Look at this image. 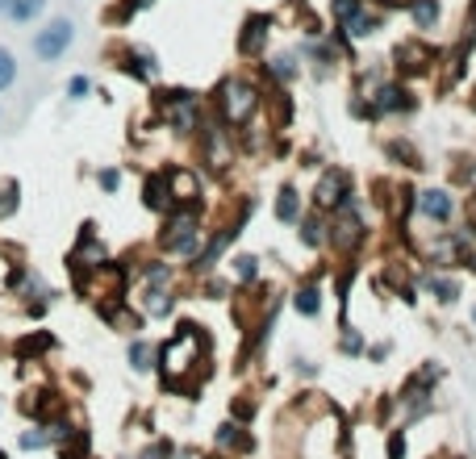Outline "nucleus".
Returning <instances> with one entry per match:
<instances>
[{
  "instance_id": "nucleus-8",
  "label": "nucleus",
  "mask_w": 476,
  "mask_h": 459,
  "mask_svg": "<svg viewBox=\"0 0 476 459\" xmlns=\"http://www.w3.org/2000/svg\"><path fill=\"white\" fill-rule=\"evenodd\" d=\"M414 22L422 25V30L439 22V0H418V4H414Z\"/></svg>"
},
{
  "instance_id": "nucleus-1",
  "label": "nucleus",
  "mask_w": 476,
  "mask_h": 459,
  "mask_svg": "<svg viewBox=\"0 0 476 459\" xmlns=\"http://www.w3.org/2000/svg\"><path fill=\"white\" fill-rule=\"evenodd\" d=\"M72 38H75V25L67 22V17H59V22H50L47 30L34 38V55L38 59H47V63H55L63 50L72 47Z\"/></svg>"
},
{
  "instance_id": "nucleus-15",
  "label": "nucleus",
  "mask_w": 476,
  "mask_h": 459,
  "mask_svg": "<svg viewBox=\"0 0 476 459\" xmlns=\"http://www.w3.org/2000/svg\"><path fill=\"white\" fill-rule=\"evenodd\" d=\"M334 13H339V22L347 25L355 13H364V4H359V0H334Z\"/></svg>"
},
{
  "instance_id": "nucleus-3",
  "label": "nucleus",
  "mask_w": 476,
  "mask_h": 459,
  "mask_svg": "<svg viewBox=\"0 0 476 459\" xmlns=\"http://www.w3.org/2000/svg\"><path fill=\"white\" fill-rule=\"evenodd\" d=\"M342 196H351L347 193V176L342 171H326L322 180H317V209H334V205H342Z\"/></svg>"
},
{
  "instance_id": "nucleus-5",
  "label": "nucleus",
  "mask_w": 476,
  "mask_h": 459,
  "mask_svg": "<svg viewBox=\"0 0 476 459\" xmlns=\"http://www.w3.org/2000/svg\"><path fill=\"white\" fill-rule=\"evenodd\" d=\"M42 9H47V0H0V13L9 22H34Z\"/></svg>"
},
{
  "instance_id": "nucleus-17",
  "label": "nucleus",
  "mask_w": 476,
  "mask_h": 459,
  "mask_svg": "<svg viewBox=\"0 0 476 459\" xmlns=\"http://www.w3.org/2000/svg\"><path fill=\"white\" fill-rule=\"evenodd\" d=\"M272 72H276V75H284V80H293V72H297V67H293V59H289V55H281V59L272 63Z\"/></svg>"
},
{
  "instance_id": "nucleus-23",
  "label": "nucleus",
  "mask_w": 476,
  "mask_h": 459,
  "mask_svg": "<svg viewBox=\"0 0 476 459\" xmlns=\"http://www.w3.org/2000/svg\"><path fill=\"white\" fill-rule=\"evenodd\" d=\"M389 4H402V0H389Z\"/></svg>"
},
{
  "instance_id": "nucleus-22",
  "label": "nucleus",
  "mask_w": 476,
  "mask_h": 459,
  "mask_svg": "<svg viewBox=\"0 0 476 459\" xmlns=\"http://www.w3.org/2000/svg\"><path fill=\"white\" fill-rule=\"evenodd\" d=\"M306 242H309V247L322 242V226H317V221H309V226H306Z\"/></svg>"
},
{
  "instance_id": "nucleus-4",
  "label": "nucleus",
  "mask_w": 476,
  "mask_h": 459,
  "mask_svg": "<svg viewBox=\"0 0 476 459\" xmlns=\"http://www.w3.org/2000/svg\"><path fill=\"white\" fill-rule=\"evenodd\" d=\"M418 209H422L427 218H435V221H447V218H452V196L439 193V188H430V193L418 196Z\"/></svg>"
},
{
  "instance_id": "nucleus-20",
  "label": "nucleus",
  "mask_w": 476,
  "mask_h": 459,
  "mask_svg": "<svg viewBox=\"0 0 476 459\" xmlns=\"http://www.w3.org/2000/svg\"><path fill=\"white\" fill-rule=\"evenodd\" d=\"M255 272H259V267H255V259H251V255H247V259H238V276H243V280H255Z\"/></svg>"
},
{
  "instance_id": "nucleus-7",
  "label": "nucleus",
  "mask_w": 476,
  "mask_h": 459,
  "mask_svg": "<svg viewBox=\"0 0 476 459\" xmlns=\"http://www.w3.org/2000/svg\"><path fill=\"white\" fill-rule=\"evenodd\" d=\"M168 184H171V196H180V201H193L196 196V180L188 176V171H171Z\"/></svg>"
},
{
  "instance_id": "nucleus-12",
  "label": "nucleus",
  "mask_w": 476,
  "mask_h": 459,
  "mask_svg": "<svg viewBox=\"0 0 476 459\" xmlns=\"http://www.w3.org/2000/svg\"><path fill=\"white\" fill-rule=\"evenodd\" d=\"M372 30H376V17H368V13H355L351 22H347V34H355V38L372 34Z\"/></svg>"
},
{
  "instance_id": "nucleus-19",
  "label": "nucleus",
  "mask_w": 476,
  "mask_h": 459,
  "mask_svg": "<svg viewBox=\"0 0 476 459\" xmlns=\"http://www.w3.org/2000/svg\"><path fill=\"white\" fill-rule=\"evenodd\" d=\"M134 75H143V80H155V63L138 55V59H134Z\"/></svg>"
},
{
  "instance_id": "nucleus-9",
  "label": "nucleus",
  "mask_w": 476,
  "mask_h": 459,
  "mask_svg": "<svg viewBox=\"0 0 476 459\" xmlns=\"http://www.w3.org/2000/svg\"><path fill=\"white\" fill-rule=\"evenodd\" d=\"M376 105H380V109H410V100H405L402 88H380Z\"/></svg>"
},
{
  "instance_id": "nucleus-13",
  "label": "nucleus",
  "mask_w": 476,
  "mask_h": 459,
  "mask_svg": "<svg viewBox=\"0 0 476 459\" xmlns=\"http://www.w3.org/2000/svg\"><path fill=\"white\" fill-rule=\"evenodd\" d=\"M259 47H264V17H255L243 34V50H259Z\"/></svg>"
},
{
  "instance_id": "nucleus-10",
  "label": "nucleus",
  "mask_w": 476,
  "mask_h": 459,
  "mask_svg": "<svg viewBox=\"0 0 476 459\" xmlns=\"http://www.w3.org/2000/svg\"><path fill=\"white\" fill-rule=\"evenodd\" d=\"M297 309H301L306 317H314L317 309H322V297H317V289H301V292H297Z\"/></svg>"
},
{
  "instance_id": "nucleus-2",
  "label": "nucleus",
  "mask_w": 476,
  "mask_h": 459,
  "mask_svg": "<svg viewBox=\"0 0 476 459\" xmlns=\"http://www.w3.org/2000/svg\"><path fill=\"white\" fill-rule=\"evenodd\" d=\"M251 109H255V88H251V84L230 80V84L221 88V113H226V121L243 126V121L251 117Z\"/></svg>"
},
{
  "instance_id": "nucleus-14",
  "label": "nucleus",
  "mask_w": 476,
  "mask_h": 459,
  "mask_svg": "<svg viewBox=\"0 0 476 459\" xmlns=\"http://www.w3.org/2000/svg\"><path fill=\"white\" fill-rule=\"evenodd\" d=\"M147 205L151 209H163V205H168V188H163V180H151L147 184Z\"/></svg>"
},
{
  "instance_id": "nucleus-6",
  "label": "nucleus",
  "mask_w": 476,
  "mask_h": 459,
  "mask_svg": "<svg viewBox=\"0 0 476 459\" xmlns=\"http://www.w3.org/2000/svg\"><path fill=\"white\" fill-rule=\"evenodd\" d=\"M171 126H176V130H193V100L188 97H180V92H176V97H171Z\"/></svg>"
},
{
  "instance_id": "nucleus-24",
  "label": "nucleus",
  "mask_w": 476,
  "mask_h": 459,
  "mask_svg": "<svg viewBox=\"0 0 476 459\" xmlns=\"http://www.w3.org/2000/svg\"><path fill=\"white\" fill-rule=\"evenodd\" d=\"M0 459H4V451H0Z\"/></svg>"
},
{
  "instance_id": "nucleus-21",
  "label": "nucleus",
  "mask_w": 476,
  "mask_h": 459,
  "mask_svg": "<svg viewBox=\"0 0 476 459\" xmlns=\"http://www.w3.org/2000/svg\"><path fill=\"white\" fill-rule=\"evenodd\" d=\"M72 97H75V100H84V97H88V80H84V75H75V80H72Z\"/></svg>"
},
{
  "instance_id": "nucleus-16",
  "label": "nucleus",
  "mask_w": 476,
  "mask_h": 459,
  "mask_svg": "<svg viewBox=\"0 0 476 459\" xmlns=\"http://www.w3.org/2000/svg\"><path fill=\"white\" fill-rule=\"evenodd\" d=\"M276 213H281L284 221H293V218H297V193H284V196H281V205H276Z\"/></svg>"
},
{
  "instance_id": "nucleus-11",
  "label": "nucleus",
  "mask_w": 476,
  "mask_h": 459,
  "mask_svg": "<svg viewBox=\"0 0 476 459\" xmlns=\"http://www.w3.org/2000/svg\"><path fill=\"white\" fill-rule=\"evenodd\" d=\"M13 80H17V63H13L9 50L0 47V92H4V88H9Z\"/></svg>"
},
{
  "instance_id": "nucleus-18",
  "label": "nucleus",
  "mask_w": 476,
  "mask_h": 459,
  "mask_svg": "<svg viewBox=\"0 0 476 459\" xmlns=\"http://www.w3.org/2000/svg\"><path fill=\"white\" fill-rule=\"evenodd\" d=\"M130 359H134V368H138V372H143V368H147V359H151L147 342H134V351H130Z\"/></svg>"
}]
</instances>
